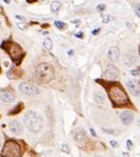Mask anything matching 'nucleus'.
I'll return each mask as SVG.
<instances>
[{
    "mask_svg": "<svg viewBox=\"0 0 140 157\" xmlns=\"http://www.w3.org/2000/svg\"><path fill=\"white\" fill-rule=\"evenodd\" d=\"M134 12H136V14L140 18V3L136 5V7H134Z\"/></svg>",
    "mask_w": 140,
    "mask_h": 157,
    "instance_id": "18",
    "label": "nucleus"
},
{
    "mask_svg": "<svg viewBox=\"0 0 140 157\" xmlns=\"http://www.w3.org/2000/svg\"><path fill=\"white\" fill-rule=\"evenodd\" d=\"M0 146H1V144H0Z\"/></svg>",
    "mask_w": 140,
    "mask_h": 157,
    "instance_id": "35",
    "label": "nucleus"
},
{
    "mask_svg": "<svg viewBox=\"0 0 140 157\" xmlns=\"http://www.w3.org/2000/svg\"><path fill=\"white\" fill-rule=\"evenodd\" d=\"M120 120L125 125H130L134 121V114L129 111H125L120 114Z\"/></svg>",
    "mask_w": 140,
    "mask_h": 157,
    "instance_id": "11",
    "label": "nucleus"
},
{
    "mask_svg": "<svg viewBox=\"0 0 140 157\" xmlns=\"http://www.w3.org/2000/svg\"><path fill=\"white\" fill-rule=\"evenodd\" d=\"M54 25H55V27L57 29H60V30H63V29L66 27V25H65L64 22H62V21H59V20H56L55 22H54Z\"/></svg>",
    "mask_w": 140,
    "mask_h": 157,
    "instance_id": "17",
    "label": "nucleus"
},
{
    "mask_svg": "<svg viewBox=\"0 0 140 157\" xmlns=\"http://www.w3.org/2000/svg\"><path fill=\"white\" fill-rule=\"evenodd\" d=\"M0 27H1V22H0Z\"/></svg>",
    "mask_w": 140,
    "mask_h": 157,
    "instance_id": "34",
    "label": "nucleus"
},
{
    "mask_svg": "<svg viewBox=\"0 0 140 157\" xmlns=\"http://www.w3.org/2000/svg\"><path fill=\"white\" fill-rule=\"evenodd\" d=\"M31 1H35V0H28V2H31Z\"/></svg>",
    "mask_w": 140,
    "mask_h": 157,
    "instance_id": "33",
    "label": "nucleus"
},
{
    "mask_svg": "<svg viewBox=\"0 0 140 157\" xmlns=\"http://www.w3.org/2000/svg\"><path fill=\"white\" fill-rule=\"evenodd\" d=\"M21 106H22V104H19V105H18V107H17V109H14V111H12V112H11V114H13V113H18V112H19V111H20V107H21Z\"/></svg>",
    "mask_w": 140,
    "mask_h": 157,
    "instance_id": "23",
    "label": "nucleus"
},
{
    "mask_svg": "<svg viewBox=\"0 0 140 157\" xmlns=\"http://www.w3.org/2000/svg\"><path fill=\"white\" fill-rule=\"evenodd\" d=\"M95 101L96 103L98 104V105H105V96H104V94L101 92H97L95 94Z\"/></svg>",
    "mask_w": 140,
    "mask_h": 157,
    "instance_id": "13",
    "label": "nucleus"
},
{
    "mask_svg": "<svg viewBox=\"0 0 140 157\" xmlns=\"http://www.w3.org/2000/svg\"><path fill=\"white\" fill-rule=\"evenodd\" d=\"M103 20H104L103 22L107 23V22H108V21H109V17H104V16H103Z\"/></svg>",
    "mask_w": 140,
    "mask_h": 157,
    "instance_id": "27",
    "label": "nucleus"
},
{
    "mask_svg": "<svg viewBox=\"0 0 140 157\" xmlns=\"http://www.w3.org/2000/svg\"><path fill=\"white\" fill-rule=\"evenodd\" d=\"M35 75L41 82L48 83L54 78V69L49 63H41L35 69Z\"/></svg>",
    "mask_w": 140,
    "mask_h": 157,
    "instance_id": "4",
    "label": "nucleus"
},
{
    "mask_svg": "<svg viewBox=\"0 0 140 157\" xmlns=\"http://www.w3.org/2000/svg\"><path fill=\"white\" fill-rule=\"evenodd\" d=\"M43 47H44L46 50H52V48H53V41H52L50 38H46V39H44V41H43Z\"/></svg>",
    "mask_w": 140,
    "mask_h": 157,
    "instance_id": "15",
    "label": "nucleus"
},
{
    "mask_svg": "<svg viewBox=\"0 0 140 157\" xmlns=\"http://www.w3.org/2000/svg\"><path fill=\"white\" fill-rule=\"evenodd\" d=\"M62 151H64V153H66V154H68V147H67V145H65V144H64V145H63V146H62Z\"/></svg>",
    "mask_w": 140,
    "mask_h": 157,
    "instance_id": "21",
    "label": "nucleus"
},
{
    "mask_svg": "<svg viewBox=\"0 0 140 157\" xmlns=\"http://www.w3.org/2000/svg\"><path fill=\"white\" fill-rule=\"evenodd\" d=\"M3 1H5V2H6L7 5H9V3L11 2V1H10V0H3Z\"/></svg>",
    "mask_w": 140,
    "mask_h": 157,
    "instance_id": "32",
    "label": "nucleus"
},
{
    "mask_svg": "<svg viewBox=\"0 0 140 157\" xmlns=\"http://www.w3.org/2000/svg\"><path fill=\"white\" fill-rule=\"evenodd\" d=\"M127 87H128L129 92L131 93L134 96L140 95V85L138 84V82L130 80V81L127 82Z\"/></svg>",
    "mask_w": 140,
    "mask_h": 157,
    "instance_id": "9",
    "label": "nucleus"
},
{
    "mask_svg": "<svg viewBox=\"0 0 140 157\" xmlns=\"http://www.w3.org/2000/svg\"><path fill=\"white\" fill-rule=\"evenodd\" d=\"M75 140L77 142H84L86 140V133H85V131H82V129L77 131L75 133Z\"/></svg>",
    "mask_w": 140,
    "mask_h": 157,
    "instance_id": "14",
    "label": "nucleus"
},
{
    "mask_svg": "<svg viewBox=\"0 0 140 157\" xmlns=\"http://www.w3.org/2000/svg\"><path fill=\"white\" fill-rule=\"evenodd\" d=\"M61 9V2L59 1H53L51 3V11L52 12H57Z\"/></svg>",
    "mask_w": 140,
    "mask_h": 157,
    "instance_id": "16",
    "label": "nucleus"
},
{
    "mask_svg": "<svg viewBox=\"0 0 140 157\" xmlns=\"http://www.w3.org/2000/svg\"><path fill=\"white\" fill-rule=\"evenodd\" d=\"M119 54H120V52H119V49H118L117 47H112V48L108 50V52H107V56H108V59L112 62L118 61Z\"/></svg>",
    "mask_w": 140,
    "mask_h": 157,
    "instance_id": "10",
    "label": "nucleus"
},
{
    "mask_svg": "<svg viewBox=\"0 0 140 157\" xmlns=\"http://www.w3.org/2000/svg\"><path fill=\"white\" fill-rule=\"evenodd\" d=\"M16 18H17V19H20V20H23V21H25L24 17H21V16H16Z\"/></svg>",
    "mask_w": 140,
    "mask_h": 157,
    "instance_id": "29",
    "label": "nucleus"
},
{
    "mask_svg": "<svg viewBox=\"0 0 140 157\" xmlns=\"http://www.w3.org/2000/svg\"><path fill=\"white\" fill-rule=\"evenodd\" d=\"M139 52H140V50H139Z\"/></svg>",
    "mask_w": 140,
    "mask_h": 157,
    "instance_id": "36",
    "label": "nucleus"
},
{
    "mask_svg": "<svg viewBox=\"0 0 140 157\" xmlns=\"http://www.w3.org/2000/svg\"><path fill=\"white\" fill-rule=\"evenodd\" d=\"M75 36H77V38H83V36H84V34L82 33V32H79V33H76Z\"/></svg>",
    "mask_w": 140,
    "mask_h": 157,
    "instance_id": "28",
    "label": "nucleus"
},
{
    "mask_svg": "<svg viewBox=\"0 0 140 157\" xmlns=\"http://www.w3.org/2000/svg\"><path fill=\"white\" fill-rule=\"evenodd\" d=\"M23 123H24L25 127L33 133H39L42 131L43 125H44V121H43L42 116L38 114L34 111H28L24 114L23 117Z\"/></svg>",
    "mask_w": 140,
    "mask_h": 157,
    "instance_id": "1",
    "label": "nucleus"
},
{
    "mask_svg": "<svg viewBox=\"0 0 140 157\" xmlns=\"http://www.w3.org/2000/svg\"><path fill=\"white\" fill-rule=\"evenodd\" d=\"M19 90L21 93H23L24 95L28 96H34L39 94V89L37 86H34L33 84H30V83H21L19 85Z\"/></svg>",
    "mask_w": 140,
    "mask_h": 157,
    "instance_id": "6",
    "label": "nucleus"
},
{
    "mask_svg": "<svg viewBox=\"0 0 140 157\" xmlns=\"http://www.w3.org/2000/svg\"><path fill=\"white\" fill-rule=\"evenodd\" d=\"M2 49H5V50L8 52V54L10 56V58H11V60L16 64H20L21 60H22L23 56H24V52H23V50L21 49V47H20L19 44L8 41V42H5L2 44Z\"/></svg>",
    "mask_w": 140,
    "mask_h": 157,
    "instance_id": "3",
    "label": "nucleus"
},
{
    "mask_svg": "<svg viewBox=\"0 0 140 157\" xmlns=\"http://www.w3.org/2000/svg\"><path fill=\"white\" fill-rule=\"evenodd\" d=\"M127 147H128L129 149L132 148V142L131 140H127Z\"/></svg>",
    "mask_w": 140,
    "mask_h": 157,
    "instance_id": "24",
    "label": "nucleus"
},
{
    "mask_svg": "<svg viewBox=\"0 0 140 157\" xmlns=\"http://www.w3.org/2000/svg\"><path fill=\"white\" fill-rule=\"evenodd\" d=\"M90 133H92L93 136H95V137H96V132H95V131H94L93 128H90Z\"/></svg>",
    "mask_w": 140,
    "mask_h": 157,
    "instance_id": "30",
    "label": "nucleus"
},
{
    "mask_svg": "<svg viewBox=\"0 0 140 157\" xmlns=\"http://www.w3.org/2000/svg\"><path fill=\"white\" fill-rule=\"evenodd\" d=\"M18 27H19L21 30H25V29H28V25H25V23H18Z\"/></svg>",
    "mask_w": 140,
    "mask_h": 157,
    "instance_id": "20",
    "label": "nucleus"
},
{
    "mask_svg": "<svg viewBox=\"0 0 140 157\" xmlns=\"http://www.w3.org/2000/svg\"><path fill=\"white\" fill-rule=\"evenodd\" d=\"M131 74H132V75H134V76H138V75H140V72H139V71H134V70H132V71H131Z\"/></svg>",
    "mask_w": 140,
    "mask_h": 157,
    "instance_id": "25",
    "label": "nucleus"
},
{
    "mask_svg": "<svg viewBox=\"0 0 140 157\" xmlns=\"http://www.w3.org/2000/svg\"><path fill=\"white\" fill-rule=\"evenodd\" d=\"M109 144L112 145V148H117L118 146H119V144H118V142H116V140H110Z\"/></svg>",
    "mask_w": 140,
    "mask_h": 157,
    "instance_id": "19",
    "label": "nucleus"
},
{
    "mask_svg": "<svg viewBox=\"0 0 140 157\" xmlns=\"http://www.w3.org/2000/svg\"><path fill=\"white\" fill-rule=\"evenodd\" d=\"M104 74H105V76H106L108 80H116V78L119 76V70H118L115 65L110 64L107 67V69L105 70Z\"/></svg>",
    "mask_w": 140,
    "mask_h": 157,
    "instance_id": "7",
    "label": "nucleus"
},
{
    "mask_svg": "<svg viewBox=\"0 0 140 157\" xmlns=\"http://www.w3.org/2000/svg\"><path fill=\"white\" fill-rule=\"evenodd\" d=\"M9 129L16 135H21L23 133L22 124L20 123L19 121H17V120H13V121L9 123Z\"/></svg>",
    "mask_w": 140,
    "mask_h": 157,
    "instance_id": "8",
    "label": "nucleus"
},
{
    "mask_svg": "<svg viewBox=\"0 0 140 157\" xmlns=\"http://www.w3.org/2000/svg\"><path fill=\"white\" fill-rule=\"evenodd\" d=\"M97 10L99 12L104 11V10H105V6H104V5H99V6H97Z\"/></svg>",
    "mask_w": 140,
    "mask_h": 157,
    "instance_id": "22",
    "label": "nucleus"
},
{
    "mask_svg": "<svg viewBox=\"0 0 140 157\" xmlns=\"http://www.w3.org/2000/svg\"><path fill=\"white\" fill-rule=\"evenodd\" d=\"M99 31H101V29H95V30H94V31H93V32H92V33L93 34H94V36H96V34H97V33H99Z\"/></svg>",
    "mask_w": 140,
    "mask_h": 157,
    "instance_id": "26",
    "label": "nucleus"
},
{
    "mask_svg": "<svg viewBox=\"0 0 140 157\" xmlns=\"http://www.w3.org/2000/svg\"><path fill=\"white\" fill-rule=\"evenodd\" d=\"M21 155V148L19 144L14 140H7L2 149V156L7 157H18Z\"/></svg>",
    "mask_w": 140,
    "mask_h": 157,
    "instance_id": "5",
    "label": "nucleus"
},
{
    "mask_svg": "<svg viewBox=\"0 0 140 157\" xmlns=\"http://www.w3.org/2000/svg\"><path fill=\"white\" fill-rule=\"evenodd\" d=\"M3 64H5V67H9V62L8 61H5V62H3Z\"/></svg>",
    "mask_w": 140,
    "mask_h": 157,
    "instance_id": "31",
    "label": "nucleus"
},
{
    "mask_svg": "<svg viewBox=\"0 0 140 157\" xmlns=\"http://www.w3.org/2000/svg\"><path fill=\"white\" fill-rule=\"evenodd\" d=\"M0 100L3 103H12L14 101V95L12 93L7 92V91H1L0 92Z\"/></svg>",
    "mask_w": 140,
    "mask_h": 157,
    "instance_id": "12",
    "label": "nucleus"
},
{
    "mask_svg": "<svg viewBox=\"0 0 140 157\" xmlns=\"http://www.w3.org/2000/svg\"><path fill=\"white\" fill-rule=\"evenodd\" d=\"M109 98L116 106H123L128 103V96L120 85H112L109 87Z\"/></svg>",
    "mask_w": 140,
    "mask_h": 157,
    "instance_id": "2",
    "label": "nucleus"
}]
</instances>
